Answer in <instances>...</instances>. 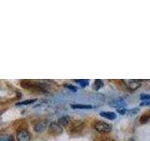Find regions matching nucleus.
I'll list each match as a JSON object with an SVG mask.
<instances>
[{
    "label": "nucleus",
    "instance_id": "nucleus-17",
    "mask_svg": "<svg viewBox=\"0 0 150 141\" xmlns=\"http://www.w3.org/2000/svg\"><path fill=\"white\" fill-rule=\"evenodd\" d=\"M140 99H141V100H142V101H144V100H148V99H150V95H147V94H142V95H141L140 96Z\"/></svg>",
    "mask_w": 150,
    "mask_h": 141
},
{
    "label": "nucleus",
    "instance_id": "nucleus-7",
    "mask_svg": "<svg viewBox=\"0 0 150 141\" xmlns=\"http://www.w3.org/2000/svg\"><path fill=\"white\" fill-rule=\"evenodd\" d=\"M71 118H70V116L69 115H63V116H61L57 122H58V124L60 126H62V127H69V125L70 124V122H71Z\"/></svg>",
    "mask_w": 150,
    "mask_h": 141
},
{
    "label": "nucleus",
    "instance_id": "nucleus-6",
    "mask_svg": "<svg viewBox=\"0 0 150 141\" xmlns=\"http://www.w3.org/2000/svg\"><path fill=\"white\" fill-rule=\"evenodd\" d=\"M124 84L129 91H134L141 86V81L139 80H128V81H124Z\"/></svg>",
    "mask_w": 150,
    "mask_h": 141
},
{
    "label": "nucleus",
    "instance_id": "nucleus-13",
    "mask_svg": "<svg viewBox=\"0 0 150 141\" xmlns=\"http://www.w3.org/2000/svg\"><path fill=\"white\" fill-rule=\"evenodd\" d=\"M37 101V99H29V100H25V101H22V102H17L16 105L20 106V105H31L34 102Z\"/></svg>",
    "mask_w": 150,
    "mask_h": 141
},
{
    "label": "nucleus",
    "instance_id": "nucleus-20",
    "mask_svg": "<svg viewBox=\"0 0 150 141\" xmlns=\"http://www.w3.org/2000/svg\"><path fill=\"white\" fill-rule=\"evenodd\" d=\"M141 105H150V101H145L141 103Z\"/></svg>",
    "mask_w": 150,
    "mask_h": 141
},
{
    "label": "nucleus",
    "instance_id": "nucleus-5",
    "mask_svg": "<svg viewBox=\"0 0 150 141\" xmlns=\"http://www.w3.org/2000/svg\"><path fill=\"white\" fill-rule=\"evenodd\" d=\"M49 126V120L43 119V120H40L39 121L36 122V124L34 125V131L37 134H42L43 132L46 131L47 127Z\"/></svg>",
    "mask_w": 150,
    "mask_h": 141
},
{
    "label": "nucleus",
    "instance_id": "nucleus-18",
    "mask_svg": "<svg viewBox=\"0 0 150 141\" xmlns=\"http://www.w3.org/2000/svg\"><path fill=\"white\" fill-rule=\"evenodd\" d=\"M117 111H118V113H120V114H125L126 113V108H124V107H117Z\"/></svg>",
    "mask_w": 150,
    "mask_h": 141
},
{
    "label": "nucleus",
    "instance_id": "nucleus-1",
    "mask_svg": "<svg viewBox=\"0 0 150 141\" xmlns=\"http://www.w3.org/2000/svg\"><path fill=\"white\" fill-rule=\"evenodd\" d=\"M92 127L95 129L98 133L102 134V135H106L109 134L112 129V125L108 123L106 121H102V120H95L93 121Z\"/></svg>",
    "mask_w": 150,
    "mask_h": 141
},
{
    "label": "nucleus",
    "instance_id": "nucleus-2",
    "mask_svg": "<svg viewBox=\"0 0 150 141\" xmlns=\"http://www.w3.org/2000/svg\"><path fill=\"white\" fill-rule=\"evenodd\" d=\"M84 128H86V121H83V120H75L70 122V124L68 127V130L69 134L78 135L82 133Z\"/></svg>",
    "mask_w": 150,
    "mask_h": 141
},
{
    "label": "nucleus",
    "instance_id": "nucleus-10",
    "mask_svg": "<svg viewBox=\"0 0 150 141\" xmlns=\"http://www.w3.org/2000/svg\"><path fill=\"white\" fill-rule=\"evenodd\" d=\"M32 85V81L31 80H27V79H23L20 81V86L25 88V89H30Z\"/></svg>",
    "mask_w": 150,
    "mask_h": 141
},
{
    "label": "nucleus",
    "instance_id": "nucleus-11",
    "mask_svg": "<svg viewBox=\"0 0 150 141\" xmlns=\"http://www.w3.org/2000/svg\"><path fill=\"white\" fill-rule=\"evenodd\" d=\"M0 141H14V138L9 134H0Z\"/></svg>",
    "mask_w": 150,
    "mask_h": 141
},
{
    "label": "nucleus",
    "instance_id": "nucleus-4",
    "mask_svg": "<svg viewBox=\"0 0 150 141\" xmlns=\"http://www.w3.org/2000/svg\"><path fill=\"white\" fill-rule=\"evenodd\" d=\"M48 133L53 136H58L63 133V127L58 124V122L53 121L48 126Z\"/></svg>",
    "mask_w": 150,
    "mask_h": 141
},
{
    "label": "nucleus",
    "instance_id": "nucleus-14",
    "mask_svg": "<svg viewBox=\"0 0 150 141\" xmlns=\"http://www.w3.org/2000/svg\"><path fill=\"white\" fill-rule=\"evenodd\" d=\"M103 82L101 81V80H100V79H97L95 82H94V85H93V88H94V89H96V90H98L100 88H101L102 87H103Z\"/></svg>",
    "mask_w": 150,
    "mask_h": 141
},
{
    "label": "nucleus",
    "instance_id": "nucleus-16",
    "mask_svg": "<svg viewBox=\"0 0 150 141\" xmlns=\"http://www.w3.org/2000/svg\"><path fill=\"white\" fill-rule=\"evenodd\" d=\"M94 141H115L112 138L108 137V136H98V137H96L94 139Z\"/></svg>",
    "mask_w": 150,
    "mask_h": 141
},
{
    "label": "nucleus",
    "instance_id": "nucleus-15",
    "mask_svg": "<svg viewBox=\"0 0 150 141\" xmlns=\"http://www.w3.org/2000/svg\"><path fill=\"white\" fill-rule=\"evenodd\" d=\"M75 82H76L77 84H79L81 87L84 88V87L88 86V84H89V80H87V79H81V80H76V81H75Z\"/></svg>",
    "mask_w": 150,
    "mask_h": 141
},
{
    "label": "nucleus",
    "instance_id": "nucleus-3",
    "mask_svg": "<svg viewBox=\"0 0 150 141\" xmlns=\"http://www.w3.org/2000/svg\"><path fill=\"white\" fill-rule=\"evenodd\" d=\"M31 134L25 127H20L16 132V141H30Z\"/></svg>",
    "mask_w": 150,
    "mask_h": 141
},
{
    "label": "nucleus",
    "instance_id": "nucleus-9",
    "mask_svg": "<svg viewBox=\"0 0 150 141\" xmlns=\"http://www.w3.org/2000/svg\"><path fill=\"white\" fill-rule=\"evenodd\" d=\"M101 117L103 118H105V119H108V120H115V118H116V115H115V113L114 112H110V111H106V112H101L100 114Z\"/></svg>",
    "mask_w": 150,
    "mask_h": 141
},
{
    "label": "nucleus",
    "instance_id": "nucleus-19",
    "mask_svg": "<svg viewBox=\"0 0 150 141\" xmlns=\"http://www.w3.org/2000/svg\"><path fill=\"white\" fill-rule=\"evenodd\" d=\"M66 86V88H70V89H72V90H76V88H74V86H72V85H69V84H67V85H65Z\"/></svg>",
    "mask_w": 150,
    "mask_h": 141
},
{
    "label": "nucleus",
    "instance_id": "nucleus-8",
    "mask_svg": "<svg viewBox=\"0 0 150 141\" xmlns=\"http://www.w3.org/2000/svg\"><path fill=\"white\" fill-rule=\"evenodd\" d=\"M150 120V111H146L144 112V114L141 115L140 119H139V122L142 124H144L146 123V122H148Z\"/></svg>",
    "mask_w": 150,
    "mask_h": 141
},
{
    "label": "nucleus",
    "instance_id": "nucleus-12",
    "mask_svg": "<svg viewBox=\"0 0 150 141\" xmlns=\"http://www.w3.org/2000/svg\"><path fill=\"white\" fill-rule=\"evenodd\" d=\"M73 109H91L92 105H71Z\"/></svg>",
    "mask_w": 150,
    "mask_h": 141
}]
</instances>
